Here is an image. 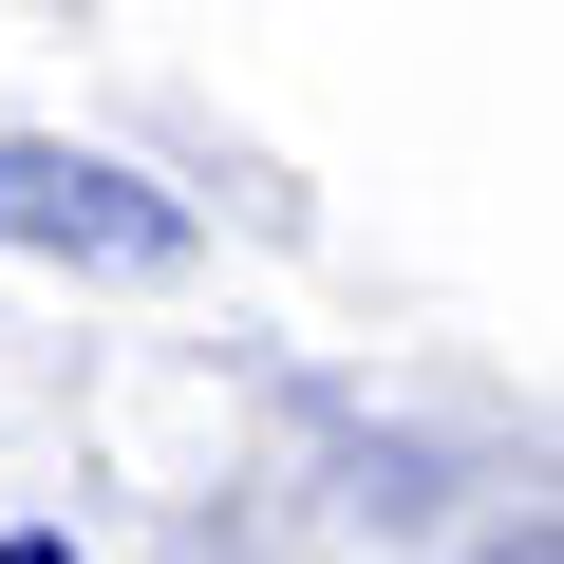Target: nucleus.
I'll use <instances>...</instances> for the list:
<instances>
[{
    "label": "nucleus",
    "mask_w": 564,
    "mask_h": 564,
    "mask_svg": "<svg viewBox=\"0 0 564 564\" xmlns=\"http://www.w3.org/2000/svg\"><path fill=\"white\" fill-rule=\"evenodd\" d=\"M0 245L39 263H95V282H170L188 263V207L113 151H57V132H0Z\"/></svg>",
    "instance_id": "obj_1"
},
{
    "label": "nucleus",
    "mask_w": 564,
    "mask_h": 564,
    "mask_svg": "<svg viewBox=\"0 0 564 564\" xmlns=\"http://www.w3.org/2000/svg\"><path fill=\"white\" fill-rule=\"evenodd\" d=\"M0 564H76V545H0Z\"/></svg>",
    "instance_id": "obj_2"
}]
</instances>
